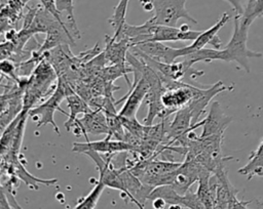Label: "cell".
<instances>
[{
  "instance_id": "cell-22",
  "label": "cell",
  "mask_w": 263,
  "mask_h": 209,
  "mask_svg": "<svg viewBox=\"0 0 263 209\" xmlns=\"http://www.w3.org/2000/svg\"><path fill=\"white\" fill-rule=\"evenodd\" d=\"M105 186L106 185L104 184V182L99 179L90 193L83 199H81L80 202L74 207V209H95Z\"/></svg>"
},
{
  "instance_id": "cell-26",
  "label": "cell",
  "mask_w": 263,
  "mask_h": 209,
  "mask_svg": "<svg viewBox=\"0 0 263 209\" xmlns=\"http://www.w3.org/2000/svg\"><path fill=\"white\" fill-rule=\"evenodd\" d=\"M40 2H41V5H42V7L45 9V10H47L49 13H51L58 20H59V23L67 30V28H66V26H65V24H64V22H63V18H62V16H61V13L59 12V10H58V8H57V4H55V0H40ZM67 32H68V30H67ZM69 33V32H68ZM70 34V33H69ZM71 35V34H70ZM72 36V35H71Z\"/></svg>"
},
{
  "instance_id": "cell-17",
  "label": "cell",
  "mask_w": 263,
  "mask_h": 209,
  "mask_svg": "<svg viewBox=\"0 0 263 209\" xmlns=\"http://www.w3.org/2000/svg\"><path fill=\"white\" fill-rule=\"evenodd\" d=\"M68 108L70 110V113L68 115V120L64 123L65 128L67 131H71L76 120L78 119L77 116L79 114H86L91 111V108L87 103V101L77 92H72L69 94L66 98Z\"/></svg>"
},
{
  "instance_id": "cell-24",
  "label": "cell",
  "mask_w": 263,
  "mask_h": 209,
  "mask_svg": "<svg viewBox=\"0 0 263 209\" xmlns=\"http://www.w3.org/2000/svg\"><path fill=\"white\" fill-rule=\"evenodd\" d=\"M0 70L3 76H7L8 78H11L14 82L21 83L22 77L21 78L18 77L17 71H16V64L13 62L12 60L8 58L2 59L0 62Z\"/></svg>"
},
{
  "instance_id": "cell-1",
  "label": "cell",
  "mask_w": 263,
  "mask_h": 209,
  "mask_svg": "<svg viewBox=\"0 0 263 209\" xmlns=\"http://www.w3.org/2000/svg\"><path fill=\"white\" fill-rule=\"evenodd\" d=\"M250 27L251 24L241 18L240 15L235 14L231 38L226 46L222 49L223 61H235L247 73L251 72V58H263L262 51L251 50L247 45Z\"/></svg>"
},
{
  "instance_id": "cell-10",
  "label": "cell",
  "mask_w": 263,
  "mask_h": 209,
  "mask_svg": "<svg viewBox=\"0 0 263 209\" xmlns=\"http://www.w3.org/2000/svg\"><path fill=\"white\" fill-rule=\"evenodd\" d=\"M232 89H233V86L228 87L222 81H218L212 86H209L205 88L199 87L198 92L187 106L192 113V123L195 124L198 122L199 117L204 113L205 108L216 95H218L221 92L232 90Z\"/></svg>"
},
{
  "instance_id": "cell-6",
  "label": "cell",
  "mask_w": 263,
  "mask_h": 209,
  "mask_svg": "<svg viewBox=\"0 0 263 209\" xmlns=\"http://www.w3.org/2000/svg\"><path fill=\"white\" fill-rule=\"evenodd\" d=\"M72 130L76 136H84L86 141H89L87 134L100 135L109 133L107 117L102 110H91L84 114L82 118L76 120Z\"/></svg>"
},
{
  "instance_id": "cell-2",
  "label": "cell",
  "mask_w": 263,
  "mask_h": 209,
  "mask_svg": "<svg viewBox=\"0 0 263 209\" xmlns=\"http://www.w3.org/2000/svg\"><path fill=\"white\" fill-rule=\"evenodd\" d=\"M52 65L44 57L29 77L25 94L24 109H32L38 101L52 93L58 85L59 76Z\"/></svg>"
},
{
  "instance_id": "cell-18",
  "label": "cell",
  "mask_w": 263,
  "mask_h": 209,
  "mask_svg": "<svg viewBox=\"0 0 263 209\" xmlns=\"http://www.w3.org/2000/svg\"><path fill=\"white\" fill-rule=\"evenodd\" d=\"M180 58V60L185 65V67L191 69L196 62H211L214 60H222V49L201 48L193 52H190Z\"/></svg>"
},
{
  "instance_id": "cell-31",
  "label": "cell",
  "mask_w": 263,
  "mask_h": 209,
  "mask_svg": "<svg viewBox=\"0 0 263 209\" xmlns=\"http://www.w3.org/2000/svg\"><path fill=\"white\" fill-rule=\"evenodd\" d=\"M241 1H242V0H240V2H241ZM246 1H247V2H246V5H245V7H243V13H242V14L249 13V12L251 11L253 5H254V2H255V0H246Z\"/></svg>"
},
{
  "instance_id": "cell-3",
  "label": "cell",
  "mask_w": 263,
  "mask_h": 209,
  "mask_svg": "<svg viewBox=\"0 0 263 209\" xmlns=\"http://www.w3.org/2000/svg\"><path fill=\"white\" fill-rule=\"evenodd\" d=\"M72 92H74V88L71 86V84L66 79L59 77L55 90L49 95V97L44 102L30 109L28 112V116L31 117L33 121L36 122L37 127H41L49 124L53 127V130L55 131V133L58 135H61L60 128L54 122V113L55 111H59L65 114L66 116L69 115L64 110L61 109L60 104Z\"/></svg>"
},
{
  "instance_id": "cell-25",
  "label": "cell",
  "mask_w": 263,
  "mask_h": 209,
  "mask_svg": "<svg viewBox=\"0 0 263 209\" xmlns=\"http://www.w3.org/2000/svg\"><path fill=\"white\" fill-rule=\"evenodd\" d=\"M261 15H263V0H255L251 11L247 14H241L240 16L252 25L253 22Z\"/></svg>"
},
{
  "instance_id": "cell-7",
  "label": "cell",
  "mask_w": 263,
  "mask_h": 209,
  "mask_svg": "<svg viewBox=\"0 0 263 209\" xmlns=\"http://www.w3.org/2000/svg\"><path fill=\"white\" fill-rule=\"evenodd\" d=\"M149 88V83L144 77H142L138 83L133 84L128 88V92L122 98L115 101V106L121 103L123 100L125 101L120 112L118 113V116L120 118L135 120L137 112L142 101L146 98Z\"/></svg>"
},
{
  "instance_id": "cell-11",
  "label": "cell",
  "mask_w": 263,
  "mask_h": 209,
  "mask_svg": "<svg viewBox=\"0 0 263 209\" xmlns=\"http://www.w3.org/2000/svg\"><path fill=\"white\" fill-rule=\"evenodd\" d=\"M232 118L227 116L219 101H214L211 104L208 116L203 119L202 131L200 136H210V135H224L225 130L228 125L231 123Z\"/></svg>"
},
{
  "instance_id": "cell-5",
  "label": "cell",
  "mask_w": 263,
  "mask_h": 209,
  "mask_svg": "<svg viewBox=\"0 0 263 209\" xmlns=\"http://www.w3.org/2000/svg\"><path fill=\"white\" fill-rule=\"evenodd\" d=\"M187 0H153L154 15L152 16L157 25L177 27L179 19L184 18L192 24H197L186 9Z\"/></svg>"
},
{
  "instance_id": "cell-19",
  "label": "cell",
  "mask_w": 263,
  "mask_h": 209,
  "mask_svg": "<svg viewBox=\"0 0 263 209\" xmlns=\"http://www.w3.org/2000/svg\"><path fill=\"white\" fill-rule=\"evenodd\" d=\"M55 4L68 32L74 39H79L81 36L74 17L73 0H55Z\"/></svg>"
},
{
  "instance_id": "cell-30",
  "label": "cell",
  "mask_w": 263,
  "mask_h": 209,
  "mask_svg": "<svg viewBox=\"0 0 263 209\" xmlns=\"http://www.w3.org/2000/svg\"><path fill=\"white\" fill-rule=\"evenodd\" d=\"M0 209H12V207L9 205L5 195L1 192V203H0Z\"/></svg>"
},
{
  "instance_id": "cell-29",
  "label": "cell",
  "mask_w": 263,
  "mask_h": 209,
  "mask_svg": "<svg viewBox=\"0 0 263 209\" xmlns=\"http://www.w3.org/2000/svg\"><path fill=\"white\" fill-rule=\"evenodd\" d=\"M151 202H152V208L153 209H164L167 205L166 202L161 198L153 199Z\"/></svg>"
},
{
  "instance_id": "cell-16",
  "label": "cell",
  "mask_w": 263,
  "mask_h": 209,
  "mask_svg": "<svg viewBox=\"0 0 263 209\" xmlns=\"http://www.w3.org/2000/svg\"><path fill=\"white\" fill-rule=\"evenodd\" d=\"M237 172L245 175L248 180L254 177H263V138L258 147L250 154L248 162Z\"/></svg>"
},
{
  "instance_id": "cell-13",
  "label": "cell",
  "mask_w": 263,
  "mask_h": 209,
  "mask_svg": "<svg viewBox=\"0 0 263 209\" xmlns=\"http://www.w3.org/2000/svg\"><path fill=\"white\" fill-rule=\"evenodd\" d=\"M201 31H184L181 28L155 25L152 40L150 42H173V41H194Z\"/></svg>"
},
{
  "instance_id": "cell-33",
  "label": "cell",
  "mask_w": 263,
  "mask_h": 209,
  "mask_svg": "<svg viewBox=\"0 0 263 209\" xmlns=\"http://www.w3.org/2000/svg\"><path fill=\"white\" fill-rule=\"evenodd\" d=\"M8 0H1V5H3V4H5L6 2H7Z\"/></svg>"
},
{
  "instance_id": "cell-28",
  "label": "cell",
  "mask_w": 263,
  "mask_h": 209,
  "mask_svg": "<svg viewBox=\"0 0 263 209\" xmlns=\"http://www.w3.org/2000/svg\"><path fill=\"white\" fill-rule=\"evenodd\" d=\"M227 1L233 8V10L235 11V14L237 15H241L243 13V5L240 2V0H225Z\"/></svg>"
},
{
  "instance_id": "cell-27",
  "label": "cell",
  "mask_w": 263,
  "mask_h": 209,
  "mask_svg": "<svg viewBox=\"0 0 263 209\" xmlns=\"http://www.w3.org/2000/svg\"><path fill=\"white\" fill-rule=\"evenodd\" d=\"M252 201H243L237 198V194L233 195L229 201V209H249L248 205Z\"/></svg>"
},
{
  "instance_id": "cell-15",
  "label": "cell",
  "mask_w": 263,
  "mask_h": 209,
  "mask_svg": "<svg viewBox=\"0 0 263 209\" xmlns=\"http://www.w3.org/2000/svg\"><path fill=\"white\" fill-rule=\"evenodd\" d=\"M75 45V39L67 32L62 26L58 25L46 33V37L42 45L36 50L39 55H43L45 52L57 48L61 45Z\"/></svg>"
},
{
  "instance_id": "cell-23",
  "label": "cell",
  "mask_w": 263,
  "mask_h": 209,
  "mask_svg": "<svg viewBox=\"0 0 263 209\" xmlns=\"http://www.w3.org/2000/svg\"><path fill=\"white\" fill-rule=\"evenodd\" d=\"M181 205L186 209H206L196 193H193L190 190L185 195H182Z\"/></svg>"
},
{
  "instance_id": "cell-4",
  "label": "cell",
  "mask_w": 263,
  "mask_h": 209,
  "mask_svg": "<svg viewBox=\"0 0 263 209\" xmlns=\"http://www.w3.org/2000/svg\"><path fill=\"white\" fill-rule=\"evenodd\" d=\"M161 82L163 85L161 103L170 116L187 107L199 89L197 86L186 84L181 81L161 80Z\"/></svg>"
},
{
  "instance_id": "cell-9",
  "label": "cell",
  "mask_w": 263,
  "mask_h": 209,
  "mask_svg": "<svg viewBox=\"0 0 263 209\" xmlns=\"http://www.w3.org/2000/svg\"><path fill=\"white\" fill-rule=\"evenodd\" d=\"M229 19H230V15L227 12H224L215 25H213L210 29L205 31H201L199 36L194 41H192L191 45L180 48V57L190 52H193L195 50L204 48L206 44H211L213 48L220 49L222 46V41L218 36V32L228 23Z\"/></svg>"
},
{
  "instance_id": "cell-12",
  "label": "cell",
  "mask_w": 263,
  "mask_h": 209,
  "mask_svg": "<svg viewBox=\"0 0 263 209\" xmlns=\"http://www.w3.org/2000/svg\"><path fill=\"white\" fill-rule=\"evenodd\" d=\"M132 47L148 57L160 62L171 64L180 58V48L166 46L163 42H145Z\"/></svg>"
},
{
  "instance_id": "cell-8",
  "label": "cell",
  "mask_w": 263,
  "mask_h": 209,
  "mask_svg": "<svg viewBox=\"0 0 263 209\" xmlns=\"http://www.w3.org/2000/svg\"><path fill=\"white\" fill-rule=\"evenodd\" d=\"M72 151L76 153L84 154L86 152H96L103 153L107 155L116 154L120 152H132L135 153V148L124 141L118 139H112L110 135H107L105 139L96 140V141H86V142H74L72 147Z\"/></svg>"
},
{
  "instance_id": "cell-14",
  "label": "cell",
  "mask_w": 263,
  "mask_h": 209,
  "mask_svg": "<svg viewBox=\"0 0 263 209\" xmlns=\"http://www.w3.org/2000/svg\"><path fill=\"white\" fill-rule=\"evenodd\" d=\"M106 47L103 51L106 61L109 65H122L125 66L127 52L130 48V44L127 39H116L114 36L110 37L106 35Z\"/></svg>"
},
{
  "instance_id": "cell-32",
  "label": "cell",
  "mask_w": 263,
  "mask_h": 209,
  "mask_svg": "<svg viewBox=\"0 0 263 209\" xmlns=\"http://www.w3.org/2000/svg\"><path fill=\"white\" fill-rule=\"evenodd\" d=\"M167 209H184V207L182 205H168V208Z\"/></svg>"
},
{
  "instance_id": "cell-21",
  "label": "cell",
  "mask_w": 263,
  "mask_h": 209,
  "mask_svg": "<svg viewBox=\"0 0 263 209\" xmlns=\"http://www.w3.org/2000/svg\"><path fill=\"white\" fill-rule=\"evenodd\" d=\"M129 0H119L117 5L114 7L113 14L109 17L108 23L114 29V35L117 36L123 29L125 23V15L127 11V5Z\"/></svg>"
},
{
  "instance_id": "cell-20",
  "label": "cell",
  "mask_w": 263,
  "mask_h": 209,
  "mask_svg": "<svg viewBox=\"0 0 263 209\" xmlns=\"http://www.w3.org/2000/svg\"><path fill=\"white\" fill-rule=\"evenodd\" d=\"M58 25H61V24L51 13H49L43 7H39L35 15V18L28 30H30L34 35H37L40 33L46 34L49 30H51Z\"/></svg>"
},
{
  "instance_id": "cell-34",
  "label": "cell",
  "mask_w": 263,
  "mask_h": 209,
  "mask_svg": "<svg viewBox=\"0 0 263 209\" xmlns=\"http://www.w3.org/2000/svg\"><path fill=\"white\" fill-rule=\"evenodd\" d=\"M258 203H259V204L262 206V208H263V203H261V202H259V201H258Z\"/></svg>"
}]
</instances>
